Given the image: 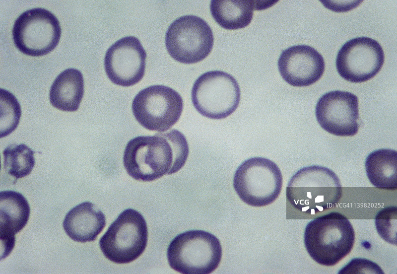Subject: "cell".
<instances>
[{"instance_id": "5b68a950", "label": "cell", "mask_w": 397, "mask_h": 274, "mask_svg": "<svg viewBox=\"0 0 397 274\" xmlns=\"http://www.w3.org/2000/svg\"><path fill=\"white\" fill-rule=\"evenodd\" d=\"M282 176L278 166L262 157L249 158L236 169L233 181L234 189L240 199L253 206L270 205L279 196Z\"/></svg>"}, {"instance_id": "5bb4252c", "label": "cell", "mask_w": 397, "mask_h": 274, "mask_svg": "<svg viewBox=\"0 0 397 274\" xmlns=\"http://www.w3.org/2000/svg\"><path fill=\"white\" fill-rule=\"evenodd\" d=\"M322 56L314 48L295 45L283 50L278 61L283 79L294 86H309L319 80L325 71Z\"/></svg>"}, {"instance_id": "2e32d148", "label": "cell", "mask_w": 397, "mask_h": 274, "mask_svg": "<svg viewBox=\"0 0 397 274\" xmlns=\"http://www.w3.org/2000/svg\"><path fill=\"white\" fill-rule=\"evenodd\" d=\"M105 225L104 213L94 204L87 201L68 211L63 222L67 235L72 240L81 243L95 240Z\"/></svg>"}, {"instance_id": "7402d4cb", "label": "cell", "mask_w": 397, "mask_h": 274, "mask_svg": "<svg viewBox=\"0 0 397 274\" xmlns=\"http://www.w3.org/2000/svg\"><path fill=\"white\" fill-rule=\"evenodd\" d=\"M396 206H390L380 210L375 217L377 231L381 237L391 244L397 245Z\"/></svg>"}, {"instance_id": "8992f818", "label": "cell", "mask_w": 397, "mask_h": 274, "mask_svg": "<svg viewBox=\"0 0 397 274\" xmlns=\"http://www.w3.org/2000/svg\"><path fill=\"white\" fill-rule=\"evenodd\" d=\"M148 228L142 215L132 208L122 212L99 240L103 255L119 264L130 263L144 251Z\"/></svg>"}, {"instance_id": "7a4b0ae2", "label": "cell", "mask_w": 397, "mask_h": 274, "mask_svg": "<svg viewBox=\"0 0 397 274\" xmlns=\"http://www.w3.org/2000/svg\"><path fill=\"white\" fill-rule=\"evenodd\" d=\"M337 175L325 167L312 165L296 172L286 188V198L296 210L315 214L337 206L342 197Z\"/></svg>"}, {"instance_id": "9a60e30c", "label": "cell", "mask_w": 397, "mask_h": 274, "mask_svg": "<svg viewBox=\"0 0 397 274\" xmlns=\"http://www.w3.org/2000/svg\"><path fill=\"white\" fill-rule=\"evenodd\" d=\"M30 208L25 198L14 191L0 193V260L7 257L15 243V235L26 225Z\"/></svg>"}, {"instance_id": "8fae6325", "label": "cell", "mask_w": 397, "mask_h": 274, "mask_svg": "<svg viewBox=\"0 0 397 274\" xmlns=\"http://www.w3.org/2000/svg\"><path fill=\"white\" fill-rule=\"evenodd\" d=\"M385 60L381 45L367 37L353 38L344 43L336 59L339 74L348 81L359 83L375 76Z\"/></svg>"}, {"instance_id": "3957f363", "label": "cell", "mask_w": 397, "mask_h": 274, "mask_svg": "<svg viewBox=\"0 0 397 274\" xmlns=\"http://www.w3.org/2000/svg\"><path fill=\"white\" fill-rule=\"evenodd\" d=\"M355 241L353 227L345 216L331 212L310 221L304 234L306 249L320 265L336 264L351 251Z\"/></svg>"}, {"instance_id": "ba28073f", "label": "cell", "mask_w": 397, "mask_h": 274, "mask_svg": "<svg viewBox=\"0 0 397 274\" xmlns=\"http://www.w3.org/2000/svg\"><path fill=\"white\" fill-rule=\"evenodd\" d=\"M12 33L14 43L21 52L31 56H41L57 46L61 28L53 13L37 7L25 11L16 18Z\"/></svg>"}, {"instance_id": "30bf717a", "label": "cell", "mask_w": 397, "mask_h": 274, "mask_svg": "<svg viewBox=\"0 0 397 274\" xmlns=\"http://www.w3.org/2000/svg\"><path fill=\"white\" fill-rule=\"evenodd\" d=\"M183 108L181 95L173 89L161 85L141 90L132 103L136 121L148 130L159 132L169 130L178 121Z\"/></svg>"}, {"instance_id": "6da1fadb", "label": "cell", "mask_w": 397, "mask_h": 274, "mask_svg": "<svg viewBox=\"0 0 397 274\" xmlns=\"http://www.w3.org/2000/svg\"><path fill=\"white\" fill-rule=\"evenodd\" d=\"M189 152L185 137L172 129L131 139L124 151L123 163L133 179L152 181L179 171L185 165Z\"/></svg>"}, {"instance_id": "ac0fdd59", "label": "cell", "mask_w": 397, "mask_h": 274, "mask_svg": "<svg viewBox=\"0 0 397 274\" xmlns=\"http://www.w3.org/2000/svg\"><path fill=\"white\" fill-rule=\"evenodd\" d=\"M365 170L371 184L381 189L397 188V152L379 149L370 153L365 160Z\"/></svg>"}, {"instance_id": "603a6c76", "label": "cell", "mask_w": 397, "mask_h": 274, "mask_svg": "<svg viewBox=\"0 0 397 274\" xmlns=\"http://www.w3.org/2000/svg\"><path fill=\"white\" fill-rule=\"evenodd\" d=\"M339 274H383L381 268L374 262L363 258H355L340 270Z\"/></svg>"}, {"instance_id": "277c9868", "label": "cell", "mask_w": 397, "mask_h": 274, "mask_svg": "<svg viewBox=\"0 0 397 274\" xmlns=\"http://www.w3.org/2000/svg\"><path fill=\"white\" fill-rule=\"evenodd\" d=\"M167 256L170 267L184 274H208L218 266L222 247L218 239L201 230H189L171 241Z\"/></svg>"}, {"instance_id": "7c38bea8", "label": "cell", "mask_w": 397, "mask_h": 274, "mask_svg": "<svg viewBox=\"0 0 397 274\" xmlns=\"http://www.w3.org/2000/svg\"><path fill=\"white\" fill-rule=\"evenodd\" d=\"M315 114L320 126L333 135L350 137L358 131V100L352 93L335 90L325 93L317 102Z\"/></svg>"}, {"instance_id": "52a82bcc", "label": "cell", "mask_w": 397, "mask_h": 274, "mask_svg": "<svg viewBox=\"0 0 397 274\" xmlns=\"http://www.w3.org/2000/svg\"><path fill=\"white\" fill-rule=\"evenodd\" d=\"M192 101L197 111L212 119H221L232 114L237 108L241 92L236 80L220 70L205 72L195 82Z\"/></svg>"}, {"instance_id": "e0dca14e", "label": "cell", "mask_w": 397, "mask_h": 274, "mask_svg": "<svg viewBox=\"0 0 397 274\" xmlns=\"http://www.w3.org/2000/svg\"><path fill=\"white\" fill-rule=\"evenodd\" d=\"M84 94L82 73L74 68L61 72L52 83L49 99L52 105L64 111L74 112L80 105Z\"/></svg>"}, {"instance_id": "9c48e42d", "label": "cell", "mask_w": 397, "mask_h": 274, "mask_svg": "<svg viewBox=\"0 0 397 274\" xmlns=\"http://www.w3.org/2000/svg\"><path fill=\"white\" fill-rule=\"evenodd\" d=\"M214 43L212 30L203 19L193 15L182 16L169 26L165 46L171 57L186 64H194L204 59Z\"/></svg>"}, {"instance_id": "44dd1931", "label": "cell", "mask_w": 397, "mask_h": 274, "mask_svg": "<svg viewBox=\"0 0 397 274\" xmlns=\"http://www.w3.org/2000/svg\"><path fill=\"white\" fill-rule=\"evenodd\" d=\"M0 137H5L17 127L21 115L20 105L15 96L0 88Z\"/></svg>"}, {"instance_id": "ffe728a7", "label": "cell", "mask_w": 397, "mask_h": 274, "mask_svg": "<svg viewBox=\"0 0 397 274\" xmlns=\"http://www.w3.org/2000/svg\"><path fill=\"white\" fill-rule=\"evenodd\" d=\"M34 153L23 143L9 145L2 153L4 169L16 180L27 176L35 165Z\"/></svg>"}, {"instance_id": "d6986e66", "label": "cell", "mask_w": 397, "mask_h": 274, "mask_svg": "<svg viewBox=\"0 0 397 274\" xmlns=\"http://www.w3.org/2000/svg\"><path fill=\"white\" fill-rule=\"evenodd\" d=\"M252 0H213L210 9L215 21L227 30L243 28L252 21L255 3Z\"/></svg>"}, {"instance_id": "4fadbf2b", "label": "cell", "mask_w": 397, "mask_h": 274, "mask_svg": "<svg viewBox=\"0 0 397 274\" xmlns=\"http://www.w3.org/2000/svg\"><path fill=\"white\" fill-rule=\"evenodd\" d=\"M146 53L140 41L134 36L122 38L107 50L104 68L109 79L114 84L133 85L142 78Z\"/></svg>"}]
</instances>
